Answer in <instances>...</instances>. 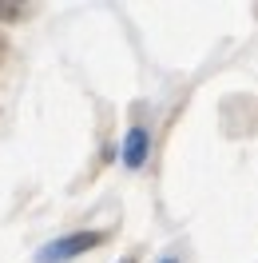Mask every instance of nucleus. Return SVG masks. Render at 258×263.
Instances as JSON below:
<instances>
[{"label":"nucleus","mask_w":258,"mask_h":263,"mask_svg":"<svg viewBox=\"0 0 258 263\" xmlns=\"http://www.w3.org/2000/svg\"><path fill=\"white\" fill-rule=\"evenodd\" d=\"M20 8H12V0H0V20H16Z\"/></svg>","instance_id":"3"},{"label":"nucleus","mask_w":258,"mask_h":263,"mask_svg":"<svg viewBox=\"0 0 258 263\" xmlns=\"http://www.w3.org/2000/svg\"><path fill=\"white\" fill-rule=\"evenodd\" d=\"M119 263H135V259H119Z\"/></svg>","instance_id":"5"},{"label":"nucleus","mask_w":258,"mask_h":263,"mask_svg":"<svg viewBox=\"0 0 258 263\" xmlns=\"http://www.w3.org/2000/svg\"><path fill=\"white\" fill-rule=\"evenodd\" d=\"M163 263H179V259H175V255H167V259H163Z\"/></svg>","instance_id":"4"},{"label":"nucleus","mask_w":258,"mask_h":263,"mask_svg":"<svg viewBox=\"0 0 258 263\" xmlns=\"http://www.w3.org/2000/svg\"><path fill=\"white\" fill-rule=\"evenodd\" d=\"M103 243V235L99 231H76V235H64V239H52L48 247H40V263H64V259H76L83 251H92V247Z\"/></svg>","instance_id":"1"},{"label":"nucleus","mask_w":258,"mask_h":263,"mask_svg":"<svg viewBox=\"0 0 258 263\" xmlns=\"http://www.w3.org/2000/svg\"><path fill=\"white\" fill-rule=\"evenodd\" d=\"M147 148H151L147 128H131L127 140H123V164H127V167H139V164L147 160Z\"/></svg>","instance_id":"2"}]
</instances>
